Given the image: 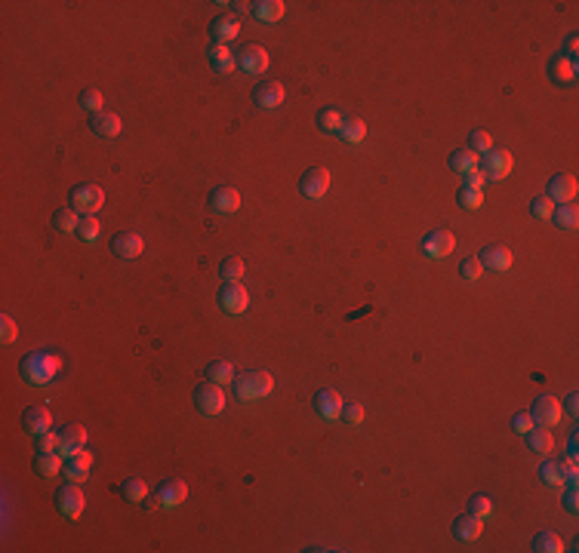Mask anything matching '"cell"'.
Returning a JSON list of instances; mask_svg holds the SVG:
<instances>
[{"label": "cell", "instance_id": "39", "mask_svg": "<svg viewBox=\"0 0 579 553\" xmlns=\"http://www.w3.org/2000/svg\"><path fill=\"white\" fill-rule=\"evenodd\" d=\"M274 391V375L272 372H253V400H262Z\"/></svg>", "mask_w": 579, "mask_h": 553}, {"label": "cell", "instance_id": "11", "mask_svg": "<svg viewBox=\"0 0 579 553\" xmlns=\"http://www.w3.org/2000/svg\"><path fill=\"white\" fill-rule=\"evenodd\" d=\"M111 252L118 255V259H139V255L145 252V240H142V234H136V231H120L118 237L111 240Z\"/></svg>", "mask_w": 579, "mask_h": 553}, {"label": "cell", "instance_id": "53", "mask_svg": "<svg viewBox=\"0 0 579 553\" xmlns=\"http://www.w3.org/2000/svg\"><path fill=\"white\" fill-rule=\"evenodd\" d=\"M462 188H475V191H484V173H468Z\"/></svg>", "mask_w": 579, "mask_h": 553}, {"label": "cell", "instance_id": "12", "mask_svg": "<svg viewBox=\"0 0 579 553\" xmlns=\"http://www.w3.org/2000/svg\"><path fill=\"white\" fill-rule=\"evenodd\" d=\"M210 209L222 215H231L241 209V191L231 188V185H219V188L210 191Z\"/></svg>", "mask_w": 579, "mask_h": 553}, {"label": "cell", "instance_id": "46", "mask_svg": "<svg viewBox=\"0 0 579 553\" xmlns=\"http://www.w3.org/2000/svg\"><path fill=\"white\" fill-rule=\"evenodd\" d=\"M339 418H342L345 424H361V422H364V406H358V403H342Z\"/></svg>", "mask_w": 579, "mask_h": 553}, {"label": "cell", "instance_id": "13", "mask_svg": "<svg viewBox=\"0 0 579 553\" xmlns=\"http://www.w3.org/2000/svg\"><path fill=\"white\" fill-rule=\"evenodd\" d=\"M22 427H25V433L31 437H41V433L53 431V415L46 406H31L25 409V415H22Z\"/></svg>", "mask_w": 579, "mask_h": 553}, {"label": "cell", "instance_id": "42", "mask_svg": "<svg viewBox=\"0 0 579 553\" xmlns=\"http://www.w3.org/2000/svg\"><path fill=\"white\" fill-rule=\"evenodd\" d=\"M102 105H105V102H102V92H99V89L87 87V89L81 92V108H87L90 114H99V111H105Z\"/></svg>", "mask_w": 579, "mask_h": 553}, {"label": "cell", "instance_id": "22", "mask_svg": "<svg viewBox=\"0 0 579 553\" xmlns=\"http://www.w3.org/2000/svg\"><path fill=\"white\" fill-rule=\"evenodd\" d=\"M210 65L216 74H231L237 68V56L228 50V43H213L210 46Z\"/></svg>", "mask_w": 579, "mask_h": 553}, {"label": "cell", "instance_id": "52", "mask_svg": "<svg viewBox=\"0 0 579 553\" xmlns=\"http://www.w3.org/2000/svg\"><path fill=\"white\" fill-rule=\"evenodd\" d=\"M561 471H564V480L567 482H576V477H579V471H576V455H570L567 452V458H561Z\"/></svg>", "mask_w": 579, "mask_h": 553}, {"label": "cell", "instance_id": "51", "mask_svg": "<svg viewBox=\"0 0 579 553\" xmlns=\"http://www.w3.org/2000/svg\"><path fill=\"white\" fill-rule=\"evenodd\" d=\"M512 427L518 433H530L536 427V422H533V415H530V412H518V415L512 418Z\"/></svg>", "mask_w": 579, "mask_h": 553}, {"label": "cell", "instance_id": "4", "mask_svg": "<svg viewBox=\"0 0 579 553\" xmlns=\"http://www.w3.org/2000/svg\"><path fill=\"white\" fill-rule=\"evenodd\" d=\"M195 406L204 412V415H222L225 412V394H222V385H213V381H204V385L195 391Z\"/></svg>", "mask_w": 579, "mask_h": 553}, {"label": "cell", "instance_id": "50", "mask_svg": "<svg viewBox=\"0 0 579 553\" xmlns=\"http://www.w3.org/2000/svg\"><path fill=\"white\" fill-rule=\"evenodd\" d=\"M235 391L241 400H253V372H244L241 378H235Z\"/></svg>", "mask_w": 579, "mask_h": 553}, {"label": "cell", "instance_id": "23", "mask_svg": "<svg viewBox=\"0 0 579 553\" xmlns=\"http://www.w3.org/2000/svg\"><path fill=\"white\" fill-rule=\"evenodd\" d=\"M549 77L554 83H573L576 80V62L564 56V52H558V56L549 62Z\"/></svg>", "mask_w": 579, "mask_h": 553}, {"label": "cell", "instance_id": "29", "mask_svg": "<svg viewBox=\"0 0 579 553\" xmlns=\"http://www.w3.org/2000/svg\"><path fill=\"white\" fill-rule=\"evenodd\" d=\"M477 163H481V157H477L475 151H453L450 154V169L453 173H462V175H468V173H477Z\"/></svg>", "mask_w": 579, "mask_h": 553}, {"label": "cell", "instance_id": "31", "mask_svg": "<svg viewBox=\"0 0 579 553\" xmlns=\"http://www.w3.org/2000/svg\"><path fill=\"white\" fill-rule=\"evenodd\" d=\"M207 381H213V385H228V381H235V366L228 360H213L207 366Z\"/></svg>", "mask_w": 579, "mask_h": 553}, {"label": "cell", "instance_id": "1", "mask_svg": "<svg viewBox=\"0 0 579 553\" xmlns=\"http://www.w3.org/2000/svg\"><path fill=\"white\" fill-rule=\"evenodd\" d=\"M19 372H22V378H25L31 387H43V385H50V381L62 372V357H56L53 350L37 347V350H31L25 360H22Z\"/></svg>", "mask_w": 579, "mask_h": 553}, {"label": "cell", "instance_id": "55", "mask_svg": "<svg viewBox=\"0 0 579 553\" xmlns=\"http://www.w3.org/2000/svg\"><path fill=\"white\" fill-rule=\"evenodd\" d=\"M576 52H579V37H576V34H570V37H567V43H564V56L573 59Z\"/></svg>", "mask_w": 579, "mask_h": 553}, {"label": "cell", "instance_id": "7", "mask_svg": "<svg viewBox=\"0 0 579 553\" xmlns=\"http://www.w3.org/2000/svg\"><path fill=\"white\" fill-rule=\"evenodd\" d=\"M268 52H265V46H259V43H246L241 52H237V65H241V71L246 74H265V68H268Z\"/></svg>", "mask_w": 579, "mask_h": 553}, {"label": "cell", "instance_id": "19", "mask_svg": "<svg viewBox=\"0 0 579 553\" xmlns=\"http://www.w3.org/2000/svg\"><path fill=\"white\" fill-rule=\"evenodd\" d=\"M241 31V22H237L235 13H225V15H216L213 25H210V34H213V43H228L237 37Z\"/></svg>", "mask_w": 579, "mask_h": 553}, {"label": "cell", "instance_id": "30", "mask_svg": "<svg viewBox=\"0 0 579 553\" xmlns=\"http://www.w3.org/2000/svg\"><path fill=\"white\" fill-rule=\"evenodd\" d=\"M342 120L345 117L336 111V108H321L318 111V129L327 132V136H339V129H342Z\"/></svg>", "mask_w": 579, "mask_h": 553}, {"label": "cell", "instance_id": "8", "mask_svg": "<svg viewBox=\"0 0 579 553\" xmlns=\"http://www.w3.org/2000/svg\"><path fill=\"white\" fill-rule=\"evenodd\" d=\"M299 188H302V194L308 200H321L323 194L330 191V173L323 166H312V169H305V175H302V182H299Z\"/></svg>", "mask_w": 579, "mask_h": 553}, {"label": "cell", "instance_id": "5", "mask_svg": "<svg viewBox=\"0 0 579 553\" xmlns=\"http://www.w3.org/2000/svg\"><path fill=\"white\" fill-rule=\"evenodd\" d=\"M512 151H505V148H493V151L484 154V178H490V182H503L512 173Z\"/></svg>", "mask_w": 579, "mask_h": 553}, {"label": "cell", "instance_id": "26", "mask_svg": "<svg viewBox=\"0 0 579 553\" xmlns=\"http://www.w3.org/2000/svg\"><path fill=\"white\" fill-rule=\"evenodd\" d=\"M481 532H484V519L475 517V513H466V517H459L456 523H453V535H456V538H462V541L481 538Z\"/></svg>", "mask_w": 579, "mask_h": 553}, {"label": "cell", "instance_id": "6", "mask_svg": "<svg viewBox=\"0 0 579 553\" xmlns=\"http://www.w3.org/2000/svg\"><path fill=\"white\" fill-rule=\"evenodd\" d=\"M453 246H456V237L444 228L426 234V240H422V252H426L428 259H447V255L453 252Z\"/></svg>", "mask_w": 579, "mask_h": 553}, {"label": "cell", "instance_id": "45", "mask_svg": "<svg viewBox=\"0 0 579 553\" xmlns=\"http://www.w3.org/2000/svg\"><path fill=\"white\" fill-rule=\"evenodd\" d=\"M456 200H459V206H466V209H477V206H481V200H484V191H475V188H459Z\"/></svg>", "mask_w": 579, "mask_h": 553}, {"label": "cell", "instance_id": "35", "mask_svg": "<svg viewBox=\"0 0 579 553\" xmlns=\"http://www.w3.org/2000/svg\"><path fill=\"white\" fill-rule=\"evenodd\" d=\"M339 136H342L349 145L364 142V136H367L364 120H358V117H349V120H342V129H339Z\"/></svg>", "mask_w": 579, "mask_h": 553}, {"label": "cell", "instance_id": "21", "mask_svg": "<svg viewBox=\"0 0 579 553\" xmlns=\"http://www.w3.org/2000/svg\"><path fill=\"white\" fill-rule=\"evenodd\" d=\"M314 409H318V415L321 418H327V422H333V418H339V412H342V396H339L336 391H318L314 394Z\"/></svg>", "mask_w": 579, "mask_h": 553}, {"label": "cell", "instance_id": "44", "mask_svg": "<svg viewBox=\"0 0 579 553\" xmlns=\"http://www.w3.org/2000/svg\"><path fill=\"white\" fill-rule=\"evenodd\" d=\"M15 338H19V326H15L10 314H4L0 317V341H4V345H13Z\"/></svg>", "mask_w": 579, "mask_h": 553}, {"label": "cell", "instance_id": "14", "mask_svg": "<svg viewBox=\"0 0 579 553\" xmlns=\"http://www.w3.org/2000/svg\"><path fill=\"white\" fill-rule=\"evenodd\" d=\"M533 422L536 424H543V427H552V424H558L561 422V400H554V396H539V400L533 403Z\"/></svg>", "mask_w": 579, "mask_h": 553}, {"label": "cell", "instance_id": "25", "mask_svg": "<svg viewBox=\"0 0 579 553\" xmlns=\"http://www.w3.org/2000/svg\"><path fill=\"white\" fill-rule=\"evenodd\" d=\"M65 467V458L59 452H37L34 455V473L37 477H56Z\"/></svg>", "mask_w": 579, "mask_h": 553}, {"label": "cell", "instance_id": "27", "mask_svg": "<svg viewBox=\"0 0 579 553\" xmlns=\"http://www.w3.org/2000/svg\"><path fill=\"white\" fill-rule=\"evenodd\" d=\"M250 6H253V15H256L259 22H277L287 13L284 0H259V3H250Z\"/></svg>", "mask_w": 579, "mask_h": 553}, {"label": "cell", "instance_id": "54", "mask_svg": "<svg viewBox=\"0 0 579 553\" xmlns=\"http://www.w3.org/2000/svg\"><path fill=\"white\" fill-rule=\"evenodd\" d=\"M576 482H570V489H567V495H564V504H567V510L570 513H576L579 510V501H576Z\"/></svg>", "mask_w": 579, "mask_h": 553}, {"label": "cell", "instance_id": "10", "mask_svg": "<svg viewBox=\"0 0 579 553\" xmlns=\"http://www.w3.org/2000/svg\"><path fill=\"white\" fill-rule=\"evenodd\" d=\"M219 305L228 314H244L250 308V292L244 289V283H225L219 292Z\"/></svg>", "mask_w": 579, "mask_h": 553}, {"label": "cell", "instance_id": "43", "mask_svg": "<svg viewBox=\"0 0 579 553\" xmlns=\"http://www.w3.org/2000/svg\"><path fill=\"white\" fill-rule=\"evenodd\" d=\"M459 274L466 277V280H477V277L484 274V264L477 261V255H468V259L459 261Z\"/></svg>", "mask_w": 579, "mask_h": 553}, {"label": "cell", "instance_id": "40", "mask_svg": "<svg viewBox=\"0 0 579 553\" xmlns=\"http://www.w3.org/2000/svg\"><path fill=\"white\" fill-rule=\"evenodd\" d=\"M468 151H475V154L493 151V136H490L487 129H475L472 136H468Z\"/></svg>", "mask_w": 579, "mask_h": 553}, {"label": "cell", "instance_id": "47", "mask_svg": "<svg viewBox=\"0 0 579 553\" xmlns=\"http://www.w3.org/2000/svg\"><path fill=\"white\" fill-rule=\"evenodd\" d=\"M468 513H475V517H481V519H487L490 513H493V501H490V495H475L472 498V504H468Z\"/></svg>", "mask_w": 579, "mask_h": 553}, {"label": "cell", "instance_id": "49", "mask_svg": "<svg viewBox=\"0 0 579 553\" xmlns=\"http://www.w3.org/2000/svg\"><path fill=\"white\" fill-rule=\"evenodd\" d=\"M37 440V452H59V433L56 431H46L41 433V437H34Z\"/></svg>", "mask_w": 579, "mask_h": 553}, {"label": "cell", "instance_id": "28", "mask_svg": "<svg viewBox=\"0 0 579 553\" xmlns=\"http://www.w3.org/2000/svg\"><path fill=\"white\" fill-rule=\"evenodd\" d=\"M527 437V446H530V452H536V455H549V452L554 449V440H552V431L549 427H533L530 433H524Z\"/></svg>", "mask_w": 579, "mask_h": 553}, {"label": "cell", "instance_id": "20", "mask_svg": "<svg viewBox=\"0 0 579 553\" xmlns=\"http://www.w3.org/2000/svg\"><path fill=\"white\" fill-rule=\"evenodd\" d=\"M545 197H549L552 203H570V200L576 197V178L567 173L554 175L549 182V194H545Z\"/></svg>", "mask_w": 579, "mask_h": 553}, {"label": "cell", "instance_id": "34", "mask_svg": "<svg viewBox=\"0 0 579 553\" xmlns=\"http://www.w3.org/2000/svg\"><path fill=\"white\" fill-rule=\"evenodd\" d=\"M244 271H246V264H244V259H237V255H228V259L219 264V274L225 283H241Z\"/></svg>", "mask_w": 579, "mask_h": 553}, {"label": "cell", "instance_id": "37", "mask_svg": "<svg viewBox=\"0 0 579 553\" xmlns=\"http://www.w3.org/2000/svg\"><path fill=\"white\" fill-rule=\"evenodd\" d=\"M123 498L133 501V504H145V498H148V486H145V480H139V477L123 480Z\"/></svg>", "mask_w": 579, "mask_h": 553}, {"label": "cell", "instance_id": "3", "mask_svg": "<svg viewBox=\"0 0 579 553\" xmlns=\"http://www.w3.org/2000/svg\"><path fill=\"white\" fill-rule=\"evenodd\" d=\"M83 492H81V482H71V480H65V486L56 492V508L59 513L65 519H77L83 513Z\"/></svg>", "mask_w": 579, "mask_h": 553}, {"label": "cell", "instance_id": "9", "mask_svg": "<svg viewBox=\"0 0 579 553\" xmlns=\"http://www.w3.org/2000/svg\"><path fill=\"white\" fill-rule=\"evenodd\" d=\"M284 96H287V89H284V83H277V80H262L259 87L253 89V102H256L259 108H265V111L281 108Z\"/></svg>", "mask_w": 579, "mask_h": 553}, {"label": "cell", "instance_id": "24", "mask_svg": "<svg viewBox=\"0 0 579 553\" xmlns=\"http://www.w3.org/2000/svg\"><path fill=\"white\" fill-rule=\"evenodd\" d=\"M477 261H481L487 271H508L512 268V252H508L505 246H487L481 255H477Z\"/></svg>", "mask_w": 579, "mask_h": 553}, {"label": "cell", "instance_id": "38", "mask_svg": "<svg viewBox=\"0 0 579 553\" xmlns=\"http://www.w3.org/2000/svg\"><path fill=\"white\" fill-rule=\"evenodd\" d=\"M533 550H539V553H561V550H564V544H561V538L554 532H536Z\"/></svg>", "mask_w": 579, "mask_h": 553}, {"label": "cell", "instance_id": "32", "mask_svg": "<svg viewBox=\"0 0 579 553\" xmlns=\"http://www.w3.org/2000/svg\"><path fill=\"white\" fill-rule=\"evenodd\" d=\"M77 224H81V215H77L74 206H62V209H56V215H53V228L62 234L77 231Z\"/></svg>", "mask_w": 579, "mask_h": 553}, {"label": "cell", "instance_id": "33", "mask_svg": "<svg viewBox=\"0 0 579 553\" xmlns=\"http://www.w3.org/2000/svg\"><path fill=\"white\" fill-rule=\"evenodd\" d=\"M552 219H554V224H558V228L573 231L576 224H579V209H576L573 203H561V206H554Z\"/></svg>", "mask_w": 579, "mask_h": 553}, {"label": "cell", "instance_id": "56", "mask_svg": "<svg viewBox=\"0 0 579 553\" xmlns=\"http://www.w3.org/2000/svg\"><path fill=\"white\" fill-rule=\"evenodd\" d=\"M564 409H567V412H570V415H573V418H576V412H579V396H576V394H570V396H567Z\"/></svg>", "mask_w": 579, "mask_h": 553}, {"label": "cell", "instance_id": "18", "mask_svg": "<svg viewBox=\"0 0 579 553\" xmlns=\"http://www.w3.org/2000/svg\"><path fill=\"white\" fill-rule=\"evenodd\" d=\"M90 467H92V455L87 449H81L77 455L71 458H65V467H62V473H65V480H71V482H83L90 477Z\"/></svg>", "mask_w": 579, "mask_h": 553}, {"label": "cell", "instance_id": "16", "mask_svg": "<svg viewBox=\"0 0 579 553\" xmlns=\"http://www.w3.org/2000/svg\"><path fill=\"white\" fill-rule=\"evenodd\" d=\"M90 129L96 132V136H102V138H118L123 132V120L111 111H99V114L90 117Z\"/></svg>", "mask_w": 579, "mask_h": 553}, {"label": "cell", "instance_id": "41", "mask_svg": "<svg viewBox=\"0 0 579 553\" xmlns=\"http://www.w3.org/2000/svg\"><path fill=\"white\" fill-rule=\"evenodd\" d=\"M539 477H543L549 486H564V471H561V464L558 461H543V467H539Z\"/></svg>", "mask_w": 579, "mask_h": 553}, {"label": "cell", "instance_id": "17", "mask_svg": "<svg viewBox=\"0 0 579 553\" xmlns=\"http://www.w3.org/2000/svg\"><path fill=\"white\" fill-rule=\"evenodd\" d=\"M185 498H188V482H185V480H167V482H160V489H158L160 508H179Z\"/></svg>", "mask_w": 579, "mask_h": 553}, {"label": "cell", "instance_id": "15", "mask_svg": "<svg viewBox=\"0 0 579 553\" xmlns=\"http://www.w3.org/2000/svg\"><path fill=\"white\" fill-rule=\"evenodd\" d=\"M59 437H62L59 440V455L62 458H71V455H77V452L87 446V431H83L81 424H68Z\"/></svg>", "mask_w": 579, "mask_h": 553}, {"label": "cell", "instance_id": "36", "mask_svg": "<svg viewBox=\"0 0 579 553\" xmlns=\"http://www.w3.org/2000/svg\"><path fill=\"white\" fill-rule=\"evenodd\" d=\"M74 234L83 240V243H96L99 234H102V224H99L96 215H81V224H77Z\"/></svg>", "mask_w": 579, "mask_h": 553}, {"label": "cell", "instance_id": "2", "mask_svg": "<svg viewBox=\"0 0 579 553\" xmlns=\"http://www.w3.org/2000/svg\"><path fill=\"white\" fill-rule=\"evenodd\" d=\"M68 206H74L81 215H96L99 209L105 206V191L99 188V185H92V182H83L71 191V203Z\"/></svg>", "mask_w": 579, "mask_h": 553}, {"label": "cell", "instance_id": "48", "mask_svg": "<svg viewBox=\"0 0 579 553\" xmlns=\"http://www.w3.org/2000/svg\"><path fill=\"white\" fill-rule=\"evenodd\" d=\"M530 213H533L536 219H552L554 203H552L549 197H533V200H530Z\"/></svg>", "mask_w": 579, "mask_h": 553}]
</instances>
